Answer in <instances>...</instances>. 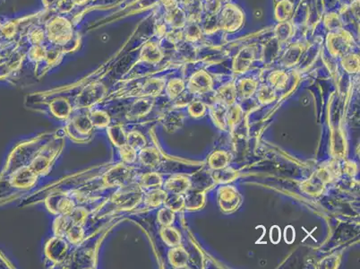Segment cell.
Instances as JSON below:
<instances>
[{
	"instance_id": "6da1fadb",
	"label": "cell",
	"mask_w": 360,
	"mask_h": 269,
	"mask_svg": "<svg viewBox=\"0 0 360 269\" xmlns=\"http://www.w3.org/2000/svg\"><path fill=\"white\" fill-rule=\"evenodd\" d=\"M139 172L132 165H127L124 162H119L116 165L111 167L105 171L97 181L93 183H89L80 188L78 190H73L75 195L83 194L86 191H96L100 189H111V188H120L127 186L132 182H135Z\"/></svg>"
},
{
	"instance_id": "7a4b0ae2",
	"label": "cell",
	"mask_w": 360,
	"mask_h": 269,
	"mask_svg": "<svg viewBox=\"0 0 360 269\" xmlns=\"http://www.w3.org/2000/svg\"><path fill=\"white\" fill-rule=\"evenodd\" d=\"M144 190L134 182L127 186L118 188L108 200L107 208H103L104 214L117 212H128L135 209L143 202Z\"/></svg>"
},
{
	"instance_id": "3957f363",
	"label": "cell",
	"mask_w": 360,
	"mask_h": 269,
	"mask_svg": "<svg viewBox=\"0 0 360 269\" xmlns=\"http://www.w3.org/2000/svg\"><path fill=\"white\" fill-rule=\"evenodd\" d=\"M64 146V136L54 134L53 138L38 151L35 156L29 163V166L39 177L47 174L52 169V165L55 163L56 160L61 154Z\"/></svg>"
},
{
	"instance_id": "277c9868",
	"label": "cell",
	"mask_w": 360,
	"mask_h": 269,
	"mask_svg": "<svg viewBox=\"0 0 360 269\" xmlns=\"http://www.w3.org/2000/svg\"><path fill=\"white\" fill-rule=\"evenodd\" d=\"M94 127L89 119L88 112L82 111L71 117L67 120L65 127V133L72 141L78 144L89 142L92 138Z\"/></svg>"
},
{
	"instance_id": "5b68a950",
	"label": "cell",
	"mask_w": 360,
	"mask_h": 269,
	"mask_svg": "<svg viewBox=\"0 0 360 269\" xmlns=\"http://www.w3.org/2000/svg\"><path fill=\"white\" fill-rule=\"evenodd\" d=\"M75 200L70 192H57L45 199V206L54 215L68 214L77 206Z\"/></svg>"
},
{
	"instance_id": "8992f818",
	"label": "cell",
	"mask_w": 360,
	"mask_h": 269,
	"mask_svg": "<svg viewBox=\"0 0 360 269\" xmlns=\"http://www.w3.org/2000/svg\"><path fill=\"white\" fill-rule=\"evenodd\" d=\"M69 242L63 237L55 236L48 240L44 248L45 256L54 264H61L67 258Z\"/></svg>"
},
{
	"instance_id": "52a82bcc",
	"label": "cell",
	"mask_w": 360,
	"mask_h": 269,
	"mask_svg": "<svg viewBox=\"0 0 360 269\" xmlns=\"http://www.w3.org/2000/svg\"><path fill=\"white\" fill-rule=\"evenodd\" d=\"M241 202L238 190L234 187H222L218 192V203L221 209L226 213H230L237 209Z\"/></svg>"
},
{
	"instance_id": "ba28073f",
	"label": "cell",
	"mask_w": 360,
	"mask_h": 269,
	"mask_svg": "<svg viewBox=\"0 0 360 269\" xmlns=\"http://www.w3.org/2000/svg\"><path fill=\"white\" fill-rule=\"evenodd\" d=\"M39 180V176L31 169L29 165L21 167L16 170L11 177L13 187L19 190H30L35 186Z\"/></svg>"
},
{
	"instance_id": "9c48e42d",
	"label": "cell",
	"mask_w": 360,
	"mask_h": 269,
	"mask_svg": "<svg viewBox=\"0 0 360 269\" xmlns=\"http://www.w3.org/2000/svg\"><path fill=\"white\" fill-rule=\"evenodd\" d=\"M102 88L99 85H92L81 94L75 101V110H90L102 99Z\"/></svg>"
},
{
	"instance_id": "30bf717a",
	"label": "cell",
	"mask_w": 360,
	"mask_h": 269,
	"mask_svg": "<svg viewBox=\"0 0 360 269\" xmlns=\"http://www.w3.org/2000/svg\"><path fill=\"white\" fill-rule=\"evenodd\" d=\"M152 108H153L152 100L149 98L137 100L135 103H132V105L127 111L126 118L131 122H135V121L137 122L146 118L147 116L150 114Z\"/></svg>"
},
{
	"instance_id": "8fae6325",
	"label": "cell",
	"mask_w": 360,
	"mask_h": 269,
	"mask_svg": "<svg viewBox=\"0 0 360 269\" xmlns=\"http://www.w3.org/2000/svg\"><path fill=\"white\" fill-rule=\"evenodd\" d=\"M191 182L184 175H174L163 182L162 188L168 194L184 195L189 190Z\"/></svg>"
},
{
	"instance_id": "7c38bea8",
	"label": "cell",
	"mask_w": 360,
	"mask_h": 269,
	"mask_svg": "<svg viewBox=\"0 0 360 269\" xmlns=\"http://www.w3.org/2000/svg\"><path fill=\"white\" fill-rule=\"evenodd\" d=\"M242 21L243 16L238 8L228 6L223 10L220 24L227 31H235L241 25Z\"/></svg>"
},
{
	"instance_id": "4fadbf2b",
	"label": "cell",
	"mask_w": 360,
	"mask_h": 269,
	"mask_svg": "<svg viewBox=\"0 0 360 269\" xmlns=\"http://www.w3.org/2000/svg\"><path fill=\"white\" fill-rule=\"evenodd\" d=\"M48 110L50 114L56 119L67 121L73 114L74 108L71 103L65 98H60L52 101L48 105Z\"/></svg>"
},
{
	"instance_id": "5bb4252c",
	"label": "cell",
	"mask_w": 360,
	"mask_h": 269,
	"mask_svg": "<svg viewBox=\"0 0 360 269\" xmlns=\"http://www.w3.org/2000/svg\"><path fill=\"white\" fill-rule=\"evenodd\" d=\"M167 196L168 193L162 188L145 190L142 203L144 207L148 209L160 208L161 206H163L164 201L166 200Z\"/></svg>"
},
{
	"instance_id": "9a60e30c",
	"label": "cell",
	"mask_w": 360,
	"mask_h": 269,
	"mask_svg": "<svg viewBox=\"0 0 360 269\" xmlns=\"http://www.w3.org/2000/svg\"><path fill=\"white\" fill-rule=\"evenodd\" d=\"M137 162L149 169H155L161 163V155L155 147H145L138 152Z\"/></svg>"
},
{
	"instance_id": "2e32d148",
	"label": "cell",
	"mask_w": 360,
	"mask_h": 269,
	"mask_svg": "<svg viewBox=\"0 0 360 269\" xmlns=\"http://www.w3.org/2000/svg\"><path fill=\"white\" fill-rule=\"evenodd\" d=\"M135 182L141 187L144 191L162 188L163 185V178L162 175L156 171L145 172L143 174L139 173L135 178Z\"/></svg>"
},
{
	"instance_id": "e0dca14e",
	"label": "cell",
	"mask_w": 360,
	"mask_h": 269,
	"mask_svg": "<svg viewBox=\"0 0 360 269\" xmlns=\"http://www.w3.org/2000/svg\"><path fill=\"white\" fill-rule=\"evenodd\" d=\"M212 85V79L205 72L201 71L192 76L189 82V90L192 94H202L207 92Z\"/></svg>"
},
{
	"instance_id": "ac0fdd59",
	"label": "cell",
	"mask_w": 360,
	"mask_h": 269,
	"mask_svg": "<svg viewBox=\"0 0 360 269\" xmlns=\"http://www.w3.org/2000/svg\"><path fill=\"white\" fill-rule=\"evenodd\" d=\"M168 258L170 261V265H172L175 268H182L186 267L188 263V253L186 252V249L180 246H176L171 248L169 254H168Z\"/></svg>"
},
{
	"instance_id": "d6986e66",
	"label": "cell",
	"mask_w": 360,
	"mask_h": 269,
	"mask_svg": "<svg viewBox=\"0 0 360 269\" xmlns=\"http://www.w3.org/2000/svg\"><path fill=\"white\" fill-rule=\"evenodd\" d=\"M106 129L109 139L117 148L127 144V132H126L123 125L119 123L111 124Z\"/></svg>"
},
{
	"instance_id": "ffe728a7",
	"label": "cell",
	"mask_w": 360,
	"mask_h": 269,
	"mask_svg": "<svg viewBox=\"0 0 360 269\" xmlns=\"http://www.w3.org/2000/svg\"><path fill=\"white\" fill-rule=\"evenodd\" d=\"M89 119L96 129H106L111 124V118L106 111L92 109L88 111Z\"/></svg>"
},
{
	"instance_id": "44dd1931",
	"label": "cell",
	"mask_w": 360,
	"mask_h": 269,
	"mask_svg": "<svg viewBox=\"0 0 360 269\" xmlns=\"http://www.w3.org/2000/svg\"><path fill=\"white\" fill-rule=\"evenodd\" d=\"M160 235L163 242L170 248L178 246L181 242V234L173 226H163Z\"/></svg>"
},
{
	"instance_id": "7402d4cb",
	"label": "cell",
	"mask_w": 360,
	"mask_h": 269,
	"mask_svg": "<svg viewBox=\"0 0 360 269\" xmlns=\"http://www.w3.org/2000/svg\"><path fill=\"white\" fill-rule=\"evenodd\" d=\"M237 94H238V90L235 86V84L228 83L224 86H222L218 92V99L223 104L231 106L237 98Z\"/></svg>"
},
{
	"instance_id": "603a6c76",
	"label": "cell",
	"mask_w": 360,
	"mask_h": 269,
	"mask_svg": "<svg viewBox=\"0 0 360 269\" xmlns=\"http://www.w3.org/2000/svg\"><path fill=\"white\" fill-rule=\"evenodd\" d=\"M73 225H75L72 222L71 218L69 214H62V215H57V218L53 222V233L55 236L60 237H65V234L68 232V229Z\"/></svg>"
},
{
	"instance_id": "cb8c5ba5",
	"label": "cell",
	"mask_w": 360,
	"mask_h": 269,
	"mask_svg": "<svg viewBox=\"0 0 360 269\" xmlns=\"http://www.w3.org/2000/svg\"><path fill=\"white\" fill-rule=\"evenodd\" d=\"M84 237H85V231L83 229V226L73 225L66 233L64 238L70 244L80 245L84 241Z\"/></svg>"
},
{
	"instance_id": "d4e9b609",
	"label": "cell",
	"mask_w": 360,
	"mask_h": 269,
	"mask_svg": "<svg viewBox=\"0 0 360 269\" xmlns=\"http://www.w3.org/2000/svg\"><path fill=\"white\" fill-rule=\"evenodd\" d=\"M230 162V156L223 151H216L208 160L209 166L213 170H218L226 168Z\"/></svg>"
},
{
	"instance_id": "484cf974",
	"label": "cell",
	"mask_w": 360,
	"mask_h": 269,
	"mask_svg": "<svg viewBox=\"0 0 360 269\" xmlns=\"http://www.w3.org/2000/svg\"><path fill=\"white\" fill-rule=\"evenodd\" d=\"M204 195L201 192H186L185 197V208L187 210L200 209L204 204Z\"/></svg>"
},
{
	"instance_id": "4316f807",
	"label": "cell",
	"mask_w": 360,
	"mask_h": 269,
	"mask_svg": "<svg viewBox=\"0 0 360 269\" xmlns=\"http://www.w3.org/2000/svg\"><path fill=\"white\" fill-rule=\"evenodd\" d=\"M315 178H309L308 181L304 182L301 186V189L305 191V193L311 195V196H318L320 195L323 190H324V186L325 183L322 182L317 174L315 175Z\"/></svg>"
},
{
	"instance_id": "83f0119b",
	"label": "cell",
	"mask_w": 360,
	"mask_h": 269,
	"mask_svg": "<svg viewBox=\"0 0 360 269\" xmlns=\"http://www.w3.org/2000/svg\"><path fill=\"white\" fill-rule=\"evenodd\" d=\"M127 144L139 152L147 147V140L140 131L132 130L127 132Z\"/></svg>"
},
{
	"instance_id": "f1b7e54d",
	"label": "cell",
	"mask_w": 360,
	"mask_h": 269,
	"mask_svg": "<svg viewBox=\"0 0 360 269\" xmlns=\"http://www.w3.org/2000/svg\"><path fill=\"white\" fill-rule=\"evenodd\" d=\"M227 110L226 108L220 104L211 109V116L213 118L214 124L220 127L222 130H225L227 127Z\"/></svg>"
},
{
	"instance_id": "f546056e",
	"label": "cell",
	"mask_w": 360,
	"mask_h": 269,
	"mask_svg": "<svg viewBox=\"0 0 360 269\" xmlns=\"http://www.w3.org/2000/svg\"><path fill=\"white\" fill-rule=\"evenodd\" d=\"M119 156L121 161L127 165H134L137 162L138 159V152L135 150L129 145H124L122 147H119Z\"/></svg>"
},
{
	"instance_id": "4dcf8cb0",
	"label": "cell",
	"mask_w": 360,
	"mask_h": 269,
	"mask_svg": "<svg viewBox=\"0 0 360 269\" xmlns=\"http://www.w3.org/2000/svg\"><path fill=\"white\" fill-rule=\"evenodd\" d=\"M68 214L71 218L72 222L75 225L83 226L86 223L88 218L90 216V211L86 206H76L71 213Z\"/></svg>"
},
{
	"instance_id": "1f68e13d",
	"label": "cell",
	"mask_w": 360,
	"mask_h": 269,
	"mask_svg": "<svg viewBox=\"0 0 360 269\" xmlns=\"http://www.w3.org/2000/svg\"><path fill=\"white\" fill-rule=\"evenodd\" d=\"M333 142L332 144V154L337 158L343 157L346 153V141H345L343 134L340 133V131H337L335 134L333 136Z\"/></svg>"
},
{
	"instance_id": "d6a6232c",
	"label": "cell",
	"mask_w": 360,
	"mask_h": 269,
	"mask_svg": "<svg viewBox=\"0 0 360 269\" xmlns=\"http://www.w3.org/2000/svg\"><path fill=\"white\" fill-rule=\"evenodd\" d=\"M163 206H166L174 213L181 211L185 208V198L183 195L168 194Z\"/></svg>"
},
{
	"instance_id": "836d02e7",
	"label": "cell",
	"mask_w": 360,
	"mask_h": 269,
	"mask_svg": "<svg viewBox=\"0 0 360 269\" xmlns=\"http://www.w3.org/2000/svg\"><path fill=\"white\" fill-rule=\"evenodd\" d=\"M243 111L238 104L231 105L230 110L227 111V124L229 127L233 128L241 121Z\"/></svg>"
},
{
	"instance_id": "e575fe53",
	"label": "cell",
	"mask_w": 360,
	"mask_h": 269,
	"mask_svg": "<svg viewBox=\"0 0 360 269\" xmlns=\"http://www.w3.org/2000/svg\"><path fill=\"white\" fill-rule=\"evenodd\" d=\"M163 127L169 132H174L182 124V118L177 113H169L164 116L163 121Z\"/></svg>"
},
{
	"instance_id": "d590c367",
	"label": "cell",
	"mask_w": 360,
	"mask_h": 269,
	"mask_svg": "<svg viewBox=\"0 0 360 269\" xmlns=\"http://www.w3.org/2000/svg\"><path fill=\"white\" fill-rule=\"evenodd\" d=\"M157 221L162 226H172L175 221V213L166 206H161L157 213Z\"/></svg>"
},
{
	"instance_id": "8d00e7d4",
	"label": "cell",
	"mask_w": 360,
	"mask_h": 269,
	"mask_svg": "<svg viewBox=\"0 0 360 269\" xmlns=\"http://www.w3.org/2000/svg\"><path fill=\"white\" fill-rule=\"evenodd\" d=\"M185 89V83L181 79H173L167 85V95L170 100H175L178 95H181Z\"/></svg>"
},
{
	"instance_id": "74e56055",
	"label": "cell",
	"mask_w": 360,
	"mask_h": 269,
	"mask_svg": "<svg viewBox=\"0 0 360 269\" xmlns=\"http://www.w3.org/2000/svg\"><path fill=\"white\" fill-rule=\"evenodd\" d=\"M269 82L272 87L283 89L288 82V75L283 71H274L270 75Z\"/></svg>"
},
{
	"instance_id": "f35d334b",
	"label": "cell",
	"mask_w": 360,
	"mask_h": 269,
	"mask_svg": "<svg viewBox=\"0 0 360 269\" xmlns=\"http://www.w3.org/2000/svg\"><path fill=\"white\" fill-rule=\"evenodd\" d=\"M258 98L263 104H268L276 99V95L273 87H270L268 85H262L258 89Z\"/></svg>"
},
{
	"instance_id": "ab89813d",
	"label": "cell",
	"mask_w": 360,
	"mask_h": 269,
	"mask_svg": "<svg viewBox=\"0 0 360 269\" xmlns=\"http://www.w3.org/2000/svg\"><path fill=\"white\" fill-rule=\"evenodd\" d=\"M256 90V83L251 79L242 80L238 84V94L243 98H248Z\"/></svg>"
},
{
	"instance_id": "60d3db41",
	"label": "cell",
	"mask_w": 360,
	"mask_h": 269,
	"mask_svg": "<svg viewBox=\"0 0 360 269\" xmlns=\"http://www.w3.org/2000/svg\"><path fill=\"white\" fill-rule=\"evenodd\" d=\"M342 66L348 73H356L359 69V60L356 55H348L342 60Z\"/></svg>"
},
{
	"instance_id": "b9f144b4",
	"label": "cell",
	"mask_w": 360,
	"mask_h": 269,
	"mask_svg": "<svg viewBox=\"0 0 360 269\" xmlns=\"http://www.w3.org/2000/svg\"><path fill=\"white\" fill-rule=\"evenodd\" d=\"M187 108H188V113L193 118H201L205 114V105L201 102H192Z\"/></svg>"
},
{
	"instance_id": "7bdbcfd3",
	"label": "cell",
	"mask_w": 360,
	"mask_h": 269,
	"mask_svg": "<svg viewBox=\"0 0 360 269\" xmlns=\"http://www.w3.org/2000/svg\"><path fill=\"white\" fill-rule=\"evenodd\" d=\"M232 170L230 169H226V168H223V169H221V170H218L217 172H216V178L219 182H229L230 181H233V178H235V175H234V172H231Z\"/></svg>"
},
{
	"instance_id": "ee69618b",
	"label": "cell",
	"mask_w": 360,
	"mask_h": 269,
	"mask_svg": "<svg viewBox=\"0 0 360 269\" xmlns=\"http://www.w3.org/2000/svg\"><path fill=\"white\" fill-rule=\"evenodd\" d=\"M270 239L274 244H277L281 241V229L278 226H273L270 232Z\"/></svg>"
},
{
	"instance_id": "f6af8a7d",
	"label": "cell",
	"mask_w": 360,
	"mask_h": 269,
	"mask_svg": "<svg viewBox=\"0 0 360 269\" xmlns=\"http://www.w3.org/2000/svg\"><path fill=\"white\" fill-rule=\"evenodd\" d=\"M284 239H285V242H288V243H292L295 240V230L293 228L292 226H288L286 227L285 232H284Z\"/></svg>"
},
{
	"instance_id": "bcb514c9",
	"label": "cell",
	"mask_w": 360,
	"mask_h": 269,
	"mask_svg": "<svg viewBox=\"0 0 360 269\" xmlns=\"http://www.w3.org/2000/svg\"><path fill=\"white\" fill-rule=\"evenodd\" d=\"M345 171L349 175H355L356 173V166L354 162H348L345 164Z\"/></svg>"
}]
</instances>
